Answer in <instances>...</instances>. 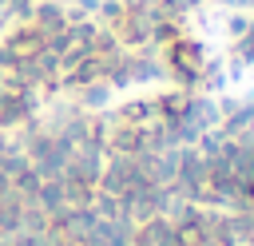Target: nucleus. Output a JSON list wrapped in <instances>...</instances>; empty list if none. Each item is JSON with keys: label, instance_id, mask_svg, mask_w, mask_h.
Returning a JSON list of instances; mask_svg holds the SVG:
<instances>
[{"label": "nucleus", "instance_id": "obj_1", "mask_svg": "<svg viewBox=\"0 0 254 246\" xmlns=\"http://www.w3.org/2000/svg\"><path fill=\"white\" fill-rule=\"evenodd\" d=\"M202 63H206V48H202L198 40L179 36V40H171V44H167V67L175 71V79H179V83H198Z\"/></svg>", "mask_w": 254, "mask_h": 246}, {"label": "nucleus", "instance_id": "obj_2", "mask_svg": "<svg viewBox=\"0 0 254 246\" xmlns=\"http://www.w3.org/2000/svg\"><path fill=\"white\" fill-rule=\"evenodd\" d=\"M32 28H36L44 40H52V36H60V32L67 28V16H64V8H60V4L40 0V4L32 8Z\"/></svg>", "mask_w": 254, "mask_h": 246}, {"label": "nucleus", "instance_id": "obj_3", "mask_svg": "<svg viewBox=\"0 0 254 246\" xmlns=\"http://www.w3.org/2000/svg\"><path fill=\"white\" fill-rule=\"evenodd\" d=\"M139 246H179V238H175V226H171L167 218H147Z\"/></svg>", "mask_w": 254, "mask_h": 246}, {"label": "nucleus", "instance_id": "obj_4", "mask_svg": "<svg viewBox=\"0 0 254 246\" xmlns=\"http://www.w3.org/2000/svg\"><path fill=\"white\" fill-rule=\"evenodd\" d=\"M250 28H254V16H246V12H234V16L226 20V32H230L234 40H238V36H246Z\"/></svg>", "mask_w": 254, "mask_h": 246}]
</instances>
